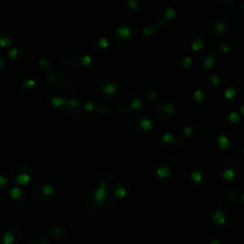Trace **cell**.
I'll use <instances>...</instances> for the list:
<instances>
[{"mask_svg":"<svg viewBox=\"0 0 244 244\" xmlns=\"http://www.w3.org/2000/svg\"><path fill=\"white\" fill-rule=\"evenodd\" d=\"M139 126L141 129L144 130V131H150V130L152 128V122L151 121V119H149V118H143V119L140 120Z\"/></svg>","mask_w":244,"mask_h":244,"instance_id":"30bf717a","label":"cell"},{"mask_svg":"<svg viewBox=\"0 0 244 244\" xmlns=\"http://www.w3.org/2000/svg\"><path fill=\"white\" fill-rule=\"evenodd\" d=\"M81 63H82V65H84V66H87V67L90 66L92 64V57L89 55H83L81 58Z\"/></svg>","mask_w":244,"mask_h":244,"instance_id":"f1b7e54d","label":"cell"},{"mask_svg":"<svg viewBox=\"0 0 244 244\" xmlns=\"http://www.w3.org/2000/svg\"><path fill=\"white\" fill-rule=\"evenodd\" d=\"M32 180V177L30 175L26 174V173H21L17 175L16 177V182L19 185H27L28 183H30V181Z\"/></svg>","mask_w":244,"mask_h":244,"instance_id":"8992f818","label":"cell"},{"mask_svg":"<svg viewBox=\"0 0 244 244\" xmlns=\"http://www.w3.org/2000/svg\"><path fill=\"white\" fill-rule=\"evenodd\" d=\"M79 103L80 102H79L78 99H75V98L70 99V100L67 101V104L70 105L71 107H72V108H76V107H78L79 106Z\"/></svg>","mask_w":244,"mask_h":244,"instance_id":"1f68e13d","label":"cell"},{"mask_svg":"<svg viewBox=\"0 0 244 244\" xmlns=\"http://www.w3.org/2000/svg\"><path fill=\"white\" fill-rule=\"evenodd\" d=\"M94 200L98 204L103 203L106 200V183L101 181L94 192Z\"/></svg>","mask_w":244,"mask_h":244,"instance_id":"6da1fadb","label":"cell"},{"mask_svg":"<svg viewBox=\"0 0 244 244\" xmlns=\"http://www.w3.org/2000/svg\"><path fill=\"white\" fill-rule=\"evenodd\" d=\"M11 44V39L9 36H3L0 38V46L1 47H8Z\"/></svg>","mask_w":244,"mask_h":244,"instance_id":"4316f807","label":"cell"},{"mask_svg":"<svg viewBox=\"0 0 244 244\" xmlns=\"http://www.w3.org/2000/svg\"><path fill=\"white\" fill-rule=\"evenodd\" d=\"M157 28H158V25L154 26V27H151V28H150V27H145V28H143V30H142V33L144 34V35H146V36H150V35L154 34L156 32Z\"/></svg>","mask_w":244,"mask_h":244,"instance_id":"ffe728a7","label":"cell"},{"mask_svg":"<svg viewBox=\"0 0 244 244\" xmlns=\"http://www.w3.org/2000/svg\"><path fill=\"white\" fill-rule=\"evenodd\" d=\"M156 98H157V93H156L155 91H152L151 94H150V96H149V100L155 101Z\"/></svg>","mask_w":244,"mask_h":244,"instance_id":"ab89813d","label":"cell"},{"mask_svg":"<svg viewBox=\"0 0 244 244\" xmlns=\"http://www.w3.org/2000/svg\"><path fill=\"white\" fill-rule=\"evenodd\" d=\"M13 241V236L10 235V234H8L6 235L5 236H4V243L5 244H11Z\"/></svg>","mask_w":244,"mask_h":244,"instance_id":"8d00e7d4","label":"cell"},{"mask_svg":"<svg viewBox=\"0 0 244 244\" xmlns=\"http://www.w3.org/2000/svg\"><path fill=\"white\" fill-rule=\"evenodd\" d=\"M4 66V59L2 56H0V69H2Z\"/></svg>","mask_w":244,"mask_h":244,"instance_id":"b9f144b4","label":"cell"},{"mask_svg":"<svg viewBox=\"0 0 244 244\" xmlns=\"http://www.w3.org/2000/svg\"><path fill=\"white\" fill-rule=\"evenodd\" d=\"M51 102H52V104L55 107H61V106H64V105L67 104V100H66V99H64L62 97H59V96L52 97Z\"/></svg>","mask_w":244,"mask_h":244,"instance_id":"4fadbf2b","label":"cell"},{"mask_svg":"<svg viewBox=\"0 0 244 244\" xmlns=\"http://www.w3.org/2000/svg\"><path fill=\"white\" fill-rule=\"evenodd\" d=\"M211 244H220V242L218 241V240H212Z\"/></svg>","mask_w":244,"mask_h":244,"instance_id":"7bdbcfd3","label":"cell"},{"mask_svg":"<svg viewBox=\"0 0 244 244\" xmlns=\"http://www.w3.org/2000/svg\"><path fill=\"white\" fill-rule=\"evenodd\" d=\"M220 50H221V51H222V52H224V53H227V52H230L231 48H230V46L227 45V44H221V46H220Z\"/></svg>","mask_w":244,"mask_h":244,"instance_id":"74e56055","label":"cell"},{"mask_svg":"<svg viewBox=\"0 0 244 244\" xmlns=\"http://www.w3.org/2000/svg\"><path fill=\"white\" fill-rule=\"evenodd\" d=\"M165 15H166V19H173L177 15V11L173 7H168L165 10Z\"/></svg>","mask_w":244,"mask_h":244,"instance_id":"7402d4cb","label":"cell"},{"mask_svg":"<svg viewBox=\"0 0 244 244\" xmlns=\"http://www.w3.org/2000/svg\"><path fill=\"white\" fill-rule=\"evenodd\" d=\"M94 108V102L92 101H88L85 103V105H84V109H85L87 112H91V111H93Z\"/></svg>","mask_w":244,"mask_h":244,"instance_id":"d6a6232c","label":"cell"},{"mask_svg":"<svg viewBox=\"0 0 244 244\" xmlns=\"http://www.w3.org/2000/svg\"><path fill=\"white\" fill-rule=\"evenodd\" d=\"M174 133H165L164 135H162V141L164 143H167V144H171V143H173L174 141Z\"/></svg>","mask_w":244,"mask_h":244,"instance_id":"2e32d148","label":"cell"},{"mask_svg":"<svg viewBox=\"0 0 244 244\" xmlns=\"http://www.w3.org/2000/svg\"><path fill=\"white\" fill-rule=\"evenodd\" d=\"M143 103L140 99H133V100L131 102V108L133 110H140L142 108Z\"/></svg>","mask_w":244,"mask_h":244,"instance_id":"cb8c5ba5","label":"cell"},{"mask_svg":"<svg viewBox=\"0 0 244 244\" xmlns=\"http://www.w3.org/2000/svg\"><path fill=\"white\" fill-rule=\"evenodd\" d=\"M235 172L233 169H231V168L225 169L222 172V177H223V179H225V180H227V181L233 180V179L235 178Z\"/></svg>","mask_w":244,"mask_h":244,"instance_id":"9c48e42d","label":"cell"},{"mask_svg":"<svg viewBox=\"0 0 244 244\" xmlns=\"http://www.w3.org/2000/svg\"><path fill=\"white\" fill-rule=\"evenodd\" d=\"M191 178L194 183H200L202 180H203V174L200 171L198 170H194L192 173H191Z\"/></svg>","mask_w":244,"mask_h":244,"instance_id":"8fae6325","label":"cell"},{"mask_svg":"<svg viewBox=\"0 0 244 244\" xmlns=\"http://www.w3.org/2000/svg\"><path fill=\"white\" fill-rule=\"evenodd\" d=\"M163 111L168 114H171V116H173L175 112V109H174V106L172 102H166L165 105L163 107Z\"/></svg>","mask_w":244,"mask_h":244,"instance_id":"9a60e30c","label":"cell"},{"mask_svg":"<svg viewBox=\"0 0 244 244\" xmlns=\"http://www.w3.org/2000/svg\"><path fill=\"white\" fill-rule=\"evenodd\" d=\"M8 55H9L11 58H15L18 55V50L16 48H11L9 51V53H8Z\"/></svg>","mask_w":244,"mask_h":244,"instance_id":"d590c367","label":"cell"},{"mask_svg":"<svg viewBox=\"0 0 244 244\" xmlns=\"http://www.w3.org/2000/svg\"><path fill=\"white\" fill-rule=\"evenodd\" d=\"M36 85V81L34 79H28L24 82V86L27 88H33Z\"/></svg>","mask_w":244,"mask_h":244,"instance_id":"836d02e7","label":"cell"},{"mask_svg":"<svg viewBox=\"0 0 244 244\" xmlns=\"http://www.w3.org/2000/svg\"><path fill=\"white\" fill-rule=\"evenodd\" d=\"M126 194H127V190L124 187H118L114 191V196L117 198H123L126 196Z\"/></svg>","mask_w":244,"mask_h":244,"instance_id":"44dd1931","label":"cell"},{"mask_svg":"<svg viewBox=\"0 0 244 244\" xmlns=\"http://www.w3.org/2000/svg\"><path fill=\"white\" fill-rule=\"evenodd\" d=\"M240 113H241V114L244 113V106H241L240 107Z\"/></svg>","mask_w":244,"mask_h":244,"instance_id":"ee69618b","label":"cell"},{"mask_svg":"<svg viewBox=\"0 0 244 244\" xmlns=\"http://www.w3.org/2000/svg\"><path fill=\"white\" fill-rule=\"evenodd\" d=\"M8 183V178L4 175H0V186H4Z\"/></svg>","mask_w":244,"mask_h":244,"instance_id":"60d3db41","label":"cell"},{"mask_svg":"<svg viewBox=\"0 0 244 244\" xmlns=\"http://www.w3.org/2000/svg\"><path fill=\"white\" fill-rule=\"evenodd\" d=\"M98 44L102 49H107L109 47V40L106 37H100L98 40Z\"/></svg>","mask_w":244,"mask_h":244,"instance_id":"83f0119b","label":"cell"},{"mask_svg":"<svg viewBox=\"0 0 244 244\" xmlns=\"http://www.w3.org/2000/svg\"><path fill=\"white\" fill-rule=\"evenodd\" d=\"M102 90H103V92H104L105 94H107V95H112V94H113L116 93L117 88H116V86L114 85V84H113V83H106L105 85L103 86Z\"/></svg>","mask_w":244,"mask_h":244,"instance_id":"52a82bcc","label":"cell"},{"mask_svg":"<svg viewBox=\"0 0 244 244\" xmlns=\"http://www.w3.org/2000/svg\"><path fill=\"white\" fill-rule=\"evenodd\" d=\"M156 175L159 178H167L172 175V170L167 166H160L156 170Z\"/></svg>","mask_w":244,"mask_h":244,"instance_id":"277c9868","label":"cell"},{"mask_svg":"<svg viewBox=\"0 0 244 244\" xmlns=\"http://www.w3.org/2000/svg\"><path fill=\"white\" fill-rule=\"evenodd\" d=\"M38 244H46V243H44V242H41V243H38Z\"/></svg>","mask_w":244,"mask_h":244,"instance_id":"f6af8a7d","label":"cell"},{"mask_svg":"<svg viewBox=\"0 0 244 244\" xmlns=\"http://www.w3.org/2000/svg\"><path fill=\"white\" fill-rule=\"evenodd\" d=\"M193 63V58L191 56H186L183 58V61H182V65H183V67H184L185 69H188L191 65H192Z\"/></svg>","mask_w":244,"mask_h":244,"instance_id":"f546056e","label":"cell"},{"mask_svg":"<svg viewBox=\"0 0 244 244\" xmlns=\"http://www.w3.org/2000/svg\"><path fill=\"white\" fill-rule=\"evenodd\" d=\"M214 64H215V58L212 55H208L206 58L204 59V68L207 69V70H210L212 69Z\"/></svg>","mask_w":244,"mask_h":244,"instance_id":"ac0fdd59","label":"cell"},{"mask_svg":"<svg viewBox=\"0 0 244 244\" xmlns=\"http://www.w3.org/2000/svg\"><path fill=\"white\" fill-rule=\"evenodd\" d=\"M229 120H230L232 123H236V122H238L240 120L239 114L236 112H235V111H233V112L229 113Z\"/></svg>","mask_w":244,"mask_h":244,"instance_id":"d4e9b609","label":"cell"},{"mask_svg":"<svg viewBox=\"0 0 244 244\" xmlns=\"http://www.w3.org/2000/svg\"><path fill=\"white\" fill-rule=\"evenodd\" d=\"M127 6L129 9H131V10H136L137 8H138V2L135 1V0H128Z\"/></svg>","mask_w":244,"mask_h":244,"instance_id":"4dcf8cb0","label":"cell"},{"mask_svg":"<svg viewBox=\"0 0 244 244\" xmlns=\"http://www.w3.org/2000/svg\"><path fill=\"white\" fill-rule=\"evenodd\" d=\"M210 81H211L212 85H213L214 87L219 86L220 83H221L220 78H219L216 74H211V75H210Z\"/></svg>","mask_w":244,"mask_h":244,"instance_id":"484cf974","label":"cell"},{"mask_svg":"<svg viewBox=\"0 0 244 244\" xmlns=\"http://www.w3.org/2000/svg\"><path fill=\"white\" fill-rule=\"evenodd\" d=\"M42 191H43V194H45V196H52V194H53V192H55V189H53V187L51 185V184H46L43 186V189H42Z\"/></svg>","mask_w":244,"mask_h":244,"instance_id":"603a6c76","label":"cell"},{"mask_svg":"<svg viewBox=\"0 0 244 244\" xmlns=\"http://www.w3.org/2000/svg\"><path fill=\"white\" fill-rule=\"evenodd\" d=\"M227 30V24L224 22H216L215 24V33L217 34H222Z\"/></svg>","mask_w":244,"mask_h":244,"instance_id":"7c38bea8","label":"cell"},{"mask_svg":"<svg viewBox=\"0 0 244 244\" xmlns=\"http://www.w3.org/2000/svg\"><path fill=\"white\" fill-rule=\"evenodd\" d=\"M116 33L122 39H129L132 36V30L127 26H119L116 29Z\"/></svg>","mask_w":244,"mask_h":244,"instance_id":"7a4b0ae2","label":"cell"},{"mask_svg":"<svg viewBox=\"0 0 244 244\" xmlns=\"http://www.w3.org/2000/svg\"><path fill=\"white\" fill-rule=\"evenodd\" d=\"M21 194H22V191L21 189L19 188V187H13L11 190V192H10V196L14 198V199H17V198H19L21 196Z\"/></svg>","mask_w":244,"mask_h":244,"instance_id":"e0dca14e","label":"cell"},{"mask_svg":"<svg viewBox=\"0 0 244 244\" xmlns=\"http://www.w3.org/2000/svg\"><path fill=\"white\" fill-rule=\"evenodd\" d=\"M204 96H205V94H204V93L201 90H196L194 93V101H196L198 103H202V102L204 101Z\"/></svg>","mask_w":244,"mask_h":244,"instance_id":"d6986e66","label":"cell"},{"mask_svg":"<svg viewBox=\"0 0 244 244\" xmlns=\"http://www.w3.org/2000/svg\"><path fill=\"white\" fill-rule=\"evenodd\" d=\"M213 220L214 222L218 224V225H223L225 222H226V216L224 215V213L220 210H216L213 216Z\"/></svg>","mask_w":244,"mask_h":244,"instance_id":"3957f363","label":"cell"},{"mask_svg":"<svg viewBox=\"0 0 244 244\" xmlns=\"http://www.w3.org/2000/svg\"><path fill=\"white\" fill-rule=\"evenodd\" d=\"M235 94H236V92L235 90V88H233V87H228L224 92V96L227 99H229V100L235 98Z\"/></svg>","mask_w":244,"mask_h":244,"instance_id":"5bb4252c","label":"cell"},{"mask_svg":"<svg viewBox=\"0 0 244 244\" xmlns=\"http://www.w3.org/2000/svg\"><path fill=\"white\" fill-rule=\"evenodd\" d=\"M217 145L221 150H227L229 147V138L224 135H220L217 137Z\"/></svg>","mask_w":244,"mask_h":244,"instance_id":"5b68a950","label":"cell"},{"mask_svg":"<svg viewBox=\"0 0 244 244\" xmlns=\"http://www.w3.org/2000/svg\"><path fill=\"white\" fill-rule=\"evenodd\" d=\"M39 65L42 68L48 67V61H47V59H46L45 57H41V58L39 59Z\"/></svg>","mask_w":244,"mask_h":244,"instance_id":"f35d334b","label":"cell"},{"mask_svg":"<svg viewBox=\"0 0 244 244\" xmlns=\"http://www.w3.org/2000/svg\"><path fill=\"white\" fill-rule=\"evenodd\" d=\"M183 133H184V135H187V136H189L191 135L193 133V128H192V126L191 125H187L184 127V129H183Z\"/></svg>","mask_w":244,"mask_h":244,"instance_id":"e575fe53","label":"cell"},{"mask_svg":"<svg viewBox=\"0 0 244 244\" xmlns=\"http://www.w3.org/2000/svg\"><path fill=\"white\" fill-rule=\"evenodd\" d=\"M204 47V40L201 37H198L196 39H194L192 43V50L194 52H198L202 50Z\"/></svg>","mask_w":244,"mask_h":244,"instance_id":"ba28073f","label":"cell"}]
</instances>
